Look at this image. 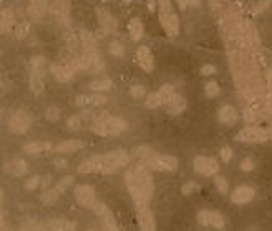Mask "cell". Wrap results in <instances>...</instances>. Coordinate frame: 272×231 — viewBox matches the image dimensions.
<instances>
[{
    "label": "cell",
    "mask_w": 272,
    "mask_h": 231,
    "mask_svg": "<svg viewBox=\"0 0 272 231\" xmlns=\"http://www.w3.org/2000/svg\"><path fill=\"white\" fill-rule=\"evenodd\" d=\"M128 30H130V35L133 40H140L143 37V32H145V29H143V24L140 18L133 17L130 20V24H128Z\"/></svg>",
    "instance_id": "484cf974"
},
{
    "label": "cell",
    "mask_w": 272,
    "mask_h": 231,
    "mask_svg": "<svg viewBox=\"0 0 272 231\" xmlns=\"http://www.w3.org/2000/svg\"><path fill=\"white\" fill-rule=\"evenodd\" d=\"M267 95L272 96V70L269 72V75H267Z\"/></svg>",
    "instance_id": "11a10c76"
},
{
    "label": "cell",
    "mask_w": 272,
    "mask_h": 231,
    "mask_svg": "<svg viewBox=\"0 0 272 231\" xmlns=\"http://www.w3.org/2000/svg\"><path fill=\"white\" fill-rule=\"evenodd\" d=\"M48 228L68 231V230H75V223H72V221H68V220H52V221H48Z\"/></svg>",
    "instance_id": "f1b7e54d"
},
{
    "label": "cell",
    "mask_w": 272,
    "mask_h": 231,
    "mask_svg": "<svg viewBox=\"0 0 272 231\" xmlns=\"http://www.w3.org/2000/svg\"><path fill=\"white\" fill-rule=\"evenodd\" d=\"M53 165L57 166V168H62V170H65L67 166H68V163H67L65 160H55V161H53Z\"/></svg>",
    "instance_id": "9f6ffc18"
},
{
    "label": "cell",
    "mask_w": 272,
    "mask_h": 231,
    "mask_svg": "<svg viewBox=\"0 0 272 231\" xmlns=\"http://www.w3.org/2000/svg\"><path fill=\"white\" fill-rule=\"evenodd\" d=\"M62 193H63V191L60 190L58 185H57L55 188H50L48 191H45L43 195H41V203H43V205H48V206L53 205V203L60 198V195H62Z\"/></svg>",
    "instance_id": "4316f807"
},
{
    "label": "cell",
    "mask_w": 272,
    "mask_h": 231,
    "mask_svg": "<svg viewBox=\"0 0 272 231\" xmlns=\"http://www.w3.org/2000/svg\"><path fill=\"white\" fill-rule=\"evenodd\" d=\"M30 65H32V70L34 72H39V73H41V75L45 73V58L40 57V55H37V57L30 60Z\"/></svg>",
    "instance_id": "1f68e13d"
},
{
    "label": "cell",
    "mask_w": 272,
    "mask_h": 231,
    "mask_svg": "<svg viewBox=\"0 0 272 231\" xmlns=\"http://www.w3.org/2000/svg\"><path fill=\"white\" fill-rule=\"evenodd\" d=\"M184 108H186V100L183 98L181 95L174 93L171 96V100L166 103V110H168L169 115H179L184 112Z\"/></svg>",
    "instance_id": "d6986e66"
},
{
    "label": "cell",
    "mask_w": 272,
    "mask_h": 231,
    "mask_svg": "<svg viewBox=\"0 0 272 231\" xmlns=\"http://www.w3.org/2000/svg\"><path fill=\"white\" fill-rule=\"evenodd\" d=\"M81 146H83V141L80 140H67L55 146V151H57V153H75Z\"/></svg>",
    "instance_id": "603a6c76"
},
{
    "label": "cell",
    "mask_w": 272,
    "mask_h": 231,
    "mask_svg": "<svg viewBox=\"0 0 272 231\" xmlns=\"http://www.w3.org/2000/svg\"><path fill=\"white\" fill-rule=\"evenodd\" d=\"M218 118H219V122H221V123L229 125V127H233V125H236V123H237V120H239L236 108L231 107V105H224V107H221V110L218 112Z\"/></svg>",
    "instance_id": "2e32d148"
},
{
    "label": "cell",
    "mask_w": 272,
    "mask_h": 231,
    "mask_svg": "<svg viewBox=\"0 0 272 231\" xmlns=\"http://www.w3.org/2000/svg\"><path fill=\"white\" fill-rule=\"evenodd\" d=\"M81 60V68L90 73H96L103 70V63H101V57L96 50H85L83 52Z\"/></svg>",
    "instance_id": "8992f818"
},
{
    "label": "cell",
    "mask_w": 272,
    "mask_h": 231,
    "mask_svg": "<svg viewBox=\"0 0 272 231\" xmlns=\"http://www.w3.org/2000/svg\"><path fill=\"white\" fill-rule=\"evenodd\" d=\"M75 105H78V107H85V105H88V96L78 95L75 98Z\"/></svg>",
    "instance_id": "816d5d0a"
},
{
    "label": "cell",
    "mask_w": 272,
    "mask_h": 231,
    "mask_svg": "<svg viewBox=\"0 0 272 231\" xmlns=\"http://www.w3.org/2000/svg\"><path fill=\"white\" fill-rule=\"evenodd\" d=\"M148 5H150L151 10H153V8H155V0H150V2H148Z\"/></svg>",
    "instance_id": "680465c9"
},
{
    "label": "cell",
    "mask_w": 272,
    "mask_h": 231,
    "mask_svg": "<svg viewBox=\"0 0 272 231\" xmlns=\"http://www.w3.org/2000/svg\"><path fill=\"white\" fill-rule=\"evenodd\" d=\"M221 158H223V161H226V163H228V161L233 158V151H231L229 146H224V148L221 150Z\"/></svg>",
    "instance_id": "f907efd6"
},
{
    "label": "cell",
    "mask_w": 272,
    "mask_h": 231,
    "mask_svg": "<svg viewBox=\"0 0 272 231\" xmlns=\"http://www.w3.org/2000/svg\"><path fill=\"white\" fill-rule=\"evenodd\" d=\"M216 188H218V191L219 193H223V195H226L228 193V190H229V185H228V182H226V178H223V177H218L216 178Z\"/></svg>",
    "instance_id": "7bdbcfd3"
},
{
    "label": "cell",
    "mask_w": 272,
    "mask_h": 231,
    "mask_svg": "<svg viewBox=\"0 0 272 231\" xmlns=\"http://www.w3.org/2000/svg\"><path fill=\"white\" fill-rule=\"evenodd\" d=\"M161 25H163L164 32L168 34V37H178L179 34V20L173 12L168 13H161Z\"/></svg>",
    "instance_id": "7c38bea8"
},
{
    "label": "cell",
    "mask_w": 272,
    "mask_h": 231,
    "mask_svg": "<svg viewBox=\"0 0 272 231\" xmlns=\"http://www.w3.org/2000/svg\"><path fill=\"white\" fill-rule=\"evenodd\" d=\"M75 196L77 203L80 206H85V208H93V205L96 203V193H95V188L93 186H88V185H81V186H77L75 188Z\"/></svg>",
    "instance_id": "5b68a950"
},
{
    "label": "cell",
    "mask_w": 272,
    "mask_h": 231,
    "mask_svg": "<svg viewBox=\"0 0 272 231\" xmlns=\"http://www.w3.org/2000/svg\"><path fill=\"white\" fill-rule=\"evenodd\" d=\"M179 7L181 8H186V7H196L199 5V0H178Z\"/></svg>",
    "instance_id": "681fc988"
},
{
    "label": "cell",
    "mask_w": 272,
    "mask_h": 231,
    "mask_svg": "<svg viewBox=\"0 0 272 231\" xmlns=\"http://www.w3.org/2000/svg\"><path fill=\"white\" fill-rule=\"evenodd\" d=\"M50 70H52L53 77L57 78L58 82H68L72 80L73 77V70L68 65H57V63H53Z\"/></svg>",
    "instance_id": "44dd1931"
},
{
    "label": "cell",
    "mask_w": 272,
    "mask_h": 231,
    "mask_svg": "<svg viewBox=\"0 0 272 231\" xmlns=\"http://www.w3.org/2000/svg\"><path fill=\"white\" fill-rule=\"evenodd\" d=\"M110 89H112V80H108V78H100V80L90 83V90L93 92H105Z\"/></svg>",
    "instance_id": "f546056e"
},
{
    "label": "cell",
    "mask_w": 272,
    "mask_h": 231,
    "mask_svg": "<svg viewBox=\"0 0 272 231\" xmlns=\"http://www.w3.org/2000/svg\"><path fill=\"white\" fill-rule=\"evenodd\" d=\"M110 53H112L113 57H123V55H124L123 45L119 44L118 40H113L112 44H110Z\"/></svg>",
    "instance_id": "f35d334b"
},
{
    "label": "cell",
    "mask_w": 272,
    "mask_h": 231,
    "mask_svg": "<svg viewBox=\"0 0 272 231\" xmlns=\"http://www.w3.org/2000/svg\"><path fill=\"white\" fill-rule=\"evenodd\" d=\"M201 73H202V75H214L216 68L213 65H204V67L201 68Z\"/></svg>",
    "instance_id": "f5cc1de1"
},
{
    "label": "cell",
    "mask_w": 272,
    "mask_h": 231,
    "mask_svg": "<svg viewBox=\"0 0 272 231\" xmlns=\"http://www.w3.org/2000/svg\"><path fill=\"white\" fill-rule=\"evenodd\" d=\"M80 40L83 44V48L85 50H96V39L95 35L88 30H81L80 32Z\"/></svg>",
    "instance_id": "83f0119b"
},
{
    "label": "cell",
    "mask_w": 272,
    "mask_h": 231,
    "mask_svg": "<svg viewBox=\"0 0 272 231\" xmlns=\"http://www.w3.org/2000/svg\"><path fill=\"white\" fill-rule=\"evenodd\" d=\"M197 221L204 226H213V228H224V218L218 211H199Z\"/></svg>",
    "instance_id": "8fae6325"
},
{
    "label": "cell",
    "mask_w": 272,
    "mask_h": 231,
    "mask_svg": "<svg viewBox=\"0 0 272 231\" xmlns=\"http://www.w3.org/2000/svg\"><path fill=\"white\" fill-rule=\"evenodd\" d=\"M206 96H209V98H214V96L219 95V85L216 82H207L206 83Z\"/></svg>",
    "instance_id": "74e56055"
},
{
    "label": "cell",
    "mask_w": 272,
    "mask_h": 231,
    "mask_svg": "<svg viewBox=\"0 0 272 231\" xmlns=\"http://www.w3.org/2000/svg\"><path fill=\"white\" fill-rule=\"evenodd\" d=\"M138 220H140V228L143 231H153L156 228V223H155V216L153 213L150 211V208H141L138 210Z\"/></svg>",
    "instance_id": "9a60e30c"
},
{
    "label": "cell",
    "mask_w": 272,
    "mask_h": 231,
    "mask_svg": "<svg viewBox=\"0 0 272 231\" xmlns=\"http://www.w3.org/2000/svg\"><path fill=\"white\" fill-rule=\"evenodd\" d=\"M41 77L43 75L39 73V72L32 70V73H30V90H32V93L34 95H40L41 92H43L45 83H43V78Z\"/></svg>",
    "instance_id": "d4e9b609"
},
{
    "label": "cell",
    "mask_w": 272,
    "mask_h": 231,
    "mask_svg": "<svg viewBox=\"0 0 272 231\" xmlns=\"http://www.w3.org/2000/svg\"><path fill=\"white\" fill-rule=\"evenodd\" d=\"M98 118L105 123V127H107V130H108V135H119V133L126 132V128H128V123L118 117H112V115L103 113V115H100Z\"/></svg>",
    "instance_id": "9c48e42d"
},
{
    "label": "cell",
    "mask_w": 272,
    "mask_h": 231,
    "mask_svg": "<svg viewBox=\"0 0 272 231\" xmlns=\"http://www.w3.org/2000/svg\"><path fill=\"white\" fill-rule=\"evenodd\" d=\"M130 95L133 96V98H141V96L145 95V87H141V85H135V87H131Z\"/></svg>",
    "instance_id": "f6af8a7d"
},
{
    "label": "cell",
    "mask_w": 272,
    "mask_h": 231,
    "mask_svg": "<svg viewBox=\"0 0 272 231\" xmlns=\"http://www.w3.org/2000/svg\"><path fill=\"white\" fill-rule=\"evenodd\" d=\"M40 182H41V178L39 177V175H34V177H32L30 180H27V183H25V190H27V191H34L35 188L39 186V185H41Z\"/></svg>",
    "instance_id": "b9f144b4"
},
{
    "label": "cell",
    "mask_w": 272,
    "mask_h": 231,
    "mask_svg": "<svg viewBox=\"0 0 272 231\" xmlns=\"http://www.w3.org/2000/svg\"><path fill=\"white\" fill-rule=\"evenodd\" d=\"M159 95H161V98H163V103L166 105L169 100H171V96L174 95L173 85H163V87L159 89Z\"/></svg>",
    "instance_id": "8d00e7d4"
},
{
    "label": "cell",
    "mask_w": 272,
    "mask_h": 231,
    "mask_svg": "<svg viewBox=\"0 0 272 231\" xmlns=\"http://www.w3.org/2000/svg\"><path fill=\"white\" fill-rule=\"evenodd\" d=\"M141 166L151 170H158V172H174L178 168V160L171 155H158L153 153L146 160V163H143Z\"/></svg>",
    "instance_id": "3957f363"
},
{
    "label": "cell",
    "mask_w": 272,
    "mask_h": 231,
    "mask_svg": "<svg viewBox=\"0 0 272 231\" xmlns=\"http://www.w3.org/2000/svg\"><path fill=\"white\" fill-rule=\"evenodd\" d=\"M158 5H159L161 13L171 12V0H158Z\"/></svg>",
    "instance_id": "7dc6e473"
},
{
    "label": "cell",
    "mask_w": 272,
    "mask_h": 231,
    "mask_svg": "<svg viewBox=\"0 0 272 231\" xmlns=\"http://www.w3.org/2000/svg\"><path fill=\"white\" fill-rule=\"evenodd\" d=\"M131 156L126 153L124 150H115L112 153H105V155H95L90 160L83 161L78 166L77 172L81 175L86 173H117L121 166H126L130 163Z\"/></svg>",
    "instance_id": "7a4b0ae2"
},
{
    "label": "cell",
    "mask_w": 272,
    "mask_h": 231,
    "mask_svg": "<svg viewBox=\"0 0 272 231\" xmlns=\"http://www.w3.org/2000/svg\"><path fill=\"white\" fill-rule=\"evenodd\" d=\"M15 25V17H13V12L5 8L2 10V15H0V32L2 34H8L12 30V27Z\"/></svg>",
    "instance_id": "7402d4cb"
},
{
    "label": "cell",
    "mask_w": 272,
    "mask_h": 231,
    "mask_svg": "<svg viewBox=\"0 0 272 231\" xmlns=\"http://www.w3.org/2000/svg\"><path fill=\"white\" fill-rule=\"evenodd\" d=\"M67 127L70 128L72 132H78L81 128V118L80 117H70L67 120Z\"/></svg>",
    "instance_id": "60d3db41"
},
{
    "label": "cell",
    "mask_w": 272,
    "mask_h": 231,
    "mask_svg": "<svg viewBox=\"0 0 272 231\" xmlns=\"http://www.w3.org/2000/svg\"><path fill=\"white\" fill-rule=\"evenodd\" d=\"M150 168L146 166H138L135 170L124 173V182H126V188L135 201L136 210L146 208L153 195V178L148 172Z\"/></svg>",
    "instance_id": "6da1fadb"
},
{
    "label": "cell",
    "mask_w": 272,
    "mask_h": 231,
    "mask_svg": "<svg viewBox=\"0 0 272 231\" xmlns=\"http://www.w3.org/2000/svg\"><path fill=\"white\" fill-rule=\"evenodd\" d=\"M45 150V145H41L40 141H32V143H27L24 146V151L27 155H39L41 151Z\"/></svg>",
    "instance_id": "4dcf8cb0"
},
{
    "label": "cell",
    "mask_w": 272,
    "mask_h": 231,
    "mask_svg": "<svg viewBox=\"0 0 272 231\" xmlns=\"http://www.w3.org/2000/svg\"><path fill=\"white\" fill-rule=\"evenodd\" d=\"M229 0H209V3H211V7L213 8H219V7H223L224 3H228Z\"/></svg>",
    "instance_id": "db71d44e"
},
{
    "label": "cell",
    "mask_w": 272,
    "mask_h": 231,
    "mask_svg": "<svg viewBox=\"0 0 272 231\" xmlns=\"http://www.w3.org/2000/svg\"><path fill=\"white\" fill-rule=\"evenodd\" d=\"M199 190H201V186L197 183H194V182H188V183H184L181 186V193L184 196H190L191 193H196Z\"/></svg>",
    "instance_id": "d590c367"
},
{
    "label": "cell",
    "mask_w": 272,
    "mask_h": 231,
    "mask_svg": "<svg viewBox=\"0 0 272 231\" xmlns=\"http://www.w3.org/2000/svg\"><path fill=\"white\" fill-rule=\"evenodd\" d=\"M159 105H163V98H161L159 92H156V93H150L148 98H146V107L148 108H158Z\"/></svg>",
    "instance_id": "d6a6232c"
},
{
    "label": "cell",
    "mask_w": 272,
    "mask_h": 231,
    "mask_svg": "<svg viewBox=\"0 0 272 231\" xmlns=\"http://www.w3.org/2000/svg\"><path fill=\"white\" fill-rule=\"evenodd\" d=\"M194 170L199 175H204V177H211V175H216L219 170V165L218 161L209 158V156H196L194 158Z\"/></svg>",
    "instance_id": "52a82bcc"
},
{
    "label": "cell",
    "mask_w": 272,
    "mask_h": 231,
    "mask_svg": "<svg viewBox=\"0 0 272 231\" xmlns=\"http://www.w3.org/2000/svg\"><path fill=\"white\" fill-rule=\"evenodd\" d=\"M8 127H10V130L13 133H18V135L25 133L27 130H29V127H30V117H29V113L24 112V110H17V112L10 117Z\"/></svg>",
    "instance_id": "ba28073f"
},
{
    "label": "cell",
    "mask_w": 272,
    "mask_h": 231,
    "mask_svg": "<svg viewBox=\"0 0 272 231\" xmlns=\"http://www.w3.org/2000/svg\"><path fill=\"white\" fill-rule=\"evenodd\" d=\"M5 172L12 177H22L27 172V163L24 160H12L5 165Z\"/></svg>",
    "instance_id": "cb8c5ba5"
},
{
    "label": "cell",
    "mask_w": 272,
    "mask_h": 231,
    "mask_svg": "<svg viewBox=\"0 0 272 231\" xmlns=\"http://www.w3.org/2000/svg\"><path fill=\"white\" fill-rule=\"evenodd\" d=\"M50 10H52V13H55L58 18L67 20L68 12H70V0H55L52 5H50Z\"/></svg>",
    "instance_id": "ffe728a7"
},
{
    "label": "cell",
    "mask_w": 272,
    "mask_h": 231,
    "mask_svg": "<svg viewBox=\"0 0 272 231\" xmlns=\"http://www.w3.org/2000/svg\"><path fill=\"white\" fill-rule=\"evenodd\" d=\"M271 133L267 130H262L259 127H247L242 132H239L237 140L246 141V143H262L269 140Z\"/></svg>",
    "instance_id": "277c9868"
},
{
    "label": "cell",
    "mask_w": 272,
    "mask_h": 231,
    "mask_svg": "<svg viewBox=\"0 0 272 231\" xmlns=\"http://www.w3.org/2000/svg\"><path fill=\"white\" fill-rule=\"evenodd\" d=\"M98 20L107 34H115V32H117L118 25H117V20H115V17L112 15V13L105 12L103 8H98Z\"/></svg>",
    "instance_id": "e0dca14e"
},
{
    "label": "cell",
    "mask_w": 272,
    "mask_h": 231,
    "mask_svg": "<svg viewBox=\"0 0 272 231\" xmlns=\"http://www.w3.org/2000/svg\"><path fill=\"white\" fill-rule=\"evenodd\" d=\"M91 132L96 133V135H100V137H107L108 135L107 127H105V123L101 122L100 118H95V122L91 123Z\"/></svg>",
    "instance_id": "836d02e7"
},
{
    "label": "cell",
    "mask_w": 272,
    "mask_h": 231,
    "mask_svg": "<svg viewBox=\"0 0 272 231\" xmlns=\"http://www.w3.org/2000/svg\"><path fill=\"white\" fill-rule=\"evenodd\" d=\"M30 32V24L29 22H20V24H17V30H15V37L17 39H25L27 35H29Z\"/></svg>",
    "instance_id": "e575fe53"
},
{
    "label": "cell",
    "mask_w": 272,
    "mask_h": 231,
    "mask_svg": "<svg viewBox=\"0 0 272 231\" xmlns=\"http://www.w3.org/2000/svg\"><path fill=\"white\" fill-rule=\"evenodd\" d=\"M241 170L242 172H252L254 170V161H252L251 158H246L241 161Z\"/></svg>",
    "instance_id": "c3c4849f"
},
{
    "label": "cell",
    "mask_w": 272,
    "mask_h": 231,
    "mask_svg": "<svg viewBox=\"0 0 272 231\" xmlns=\"http://www.w3.org/2000/svg\"><path fill=\"white\" fill-rule=\"evenodd\" d=\"M47 8H48V0H30V5H29L30 18L32 20H39V18L43 17Z\"/></svg>",
    "instance_id": "ac0fdd59"
},
{
    "label": "cell",
    "mask_w": 272,
    "mask_h": 231,
    "mask_svg": "<svg viewBox=\"0 0 272 231\" xmlns=\"http://www.w3.org/2000/svg\"><path fill=\"white\" fill-rule=\"evenodd\" d=\"M93 211H95V215H98L100 218H101V223H103V228L105 230H118L117 220H115L113 213L108 210L107 206L103 205V203L96 201L95 205H93Z\"/></svg>",
    "instance_id": "30bf717a"
},
{
    "label": "cell",
    "mask_w": 272,
    "mask_h": 231,
    "mask_svg": "<svg viewBox=\"0 0 272 231\" xmlns=\"http://www.w3.org/2000/svg\"><path fill=\"white\" fill-rule=\"evenodd\" d=\"M88 103H91V105H103V103H107V96L100 95V93H95V95L88 96Z\"/></svg>",
    "instance_id": "ee69618b"
},
{
    "label": "cell",
    "mask_w": 272,
    "mask_h": 231,
    "mask_svg": "<svg viewBox=\"0 0 272 231\" xmlns=\"http://www.w3.org/2000/svg\"><path fill=\"white\" fill-rule=\"evenodd\" d=\"M45 117H47L48 122H57V120L60 118V110L55 107V105H52V107L47 108V112H45Z\"/></svg>",
    "instance_id": "ab89813d"
},
{
    "label": "cell",
    "mask_w": 272,
    "mask_h": 231,
    "mask_svg": "<svg viewBox=\"0 0 272 231\" xmlns=\"http://www.w3.org/2000/svg\"><path fill=\"white\" fill-rule=\"evenodd\" d=\"M254 196H256L254 188H251V186H239V188H236V190L233 191L231 200H233V203H237V205H244V203L251 201Z\"/></svg>",
    "instance_id": "4fadbf2b"
},
{
    "label": "cell",
    "mask_w": 272,
    "mask_h": 231,
    "mask_svg": "<svg viewBox=\"0 0 272 231\" xmlns=\"http://www.w3.org/2000/svg\"><path fill=\"white\" fill-rule=\"evenodd\" d=\"M48 182H50V177L47 175V177H45V180H43V183H41V186H43V188H47V186H48Z\"/></svg>",
    "instance_id": "6f0895ef"
},
{
    "label": "cell",
    "mask_w": 272,
    "mask_h": 231,
    "mask_svg": "<svg viewBox=\"0 0 272 231\" xmlns=\"http://www.w3.org/2000/svg\"><path fill=\"white\" fill-rule=\"evenodd\" d=\"M72 183H73V177H63V178L60 180V182H58L57 185H58V188H60V190H62V191H65L67 188L70 186Z\"/></svg>",
    "instance_id": "bcb514c9"
},
{
    "label": "cell",
    "mask_w": 272,
    "mask_h": 231,
    "mask_svg": "<svg viewBox=\"0 0 272 231\" xmlns=\"http://www.w3.org/2000/svg\"><path fill=\"white\" fill-rule=\"evenodd\" d=\"M138 63L145 72H151L155 68V60H153V53L148 47H140L138 48Z\"/></svg>",
    "instance_id": "5bb4252c"
}]
</instances>
